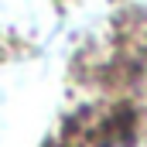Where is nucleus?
<instances>
[{
  "label": "nucleus",
  "mask_w": 147,
  "mask_h": 147,
  "mask_svg": "<svg viewBox=\"0 0 147 147\" xmlns=\"http://www.w3.org/2000/svg\"><path fill=\"white\" fill-rule=\"evenodd\" d=\"M110 147H137V144H130V140H123V144H110Z\"/></svg>",
  "instance_id": "1"
}]
</instances>
